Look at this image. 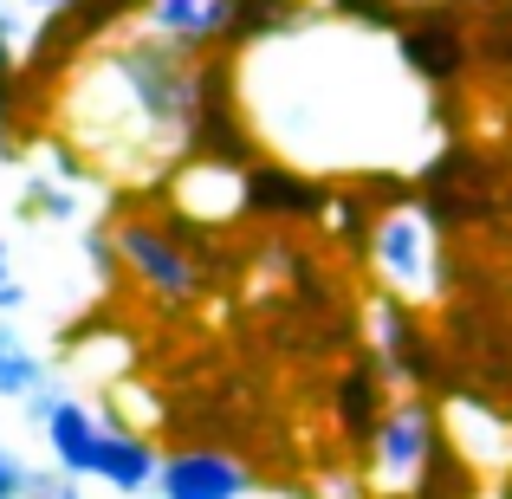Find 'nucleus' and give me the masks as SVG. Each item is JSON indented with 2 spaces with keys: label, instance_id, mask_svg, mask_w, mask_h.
I'll list each match as a JSON object with an SVG mask.
<instances>
[{
  "label": "nucleus",
  "instance_id": "obj_1",
  "mask_svg": "<svg viewBox=\"0 0 512 499\" xmlns=\"http://www.w3.org/2000/svg\"><path fill=\"white\" fill-rule=\"evenodd\" d=\"M201 111H208V72L137 26L85 46L59 91L65 143L117 182H156L175 169L201 143Z\"/></svg>",
  "mask_w": 512,
  "mask_h": 499
},
{
  "label": "nucleus",
  "instance_id": "obj_2",
  "mask_svg": "<svg viewBox=\"0 0 512 499\" xmlns=\"http://www.w3.org/2000/svg\"><path fill=\"white\" fill-rule=\"evenodd\" d=\"M370 260H376V273H383L389 299H402V305H428V299H441V273H448V253H441V227L428 221L415 201H402V208H389L383 221H376V234H370Z\"/></svg>",
  "mask_w": 512,
  "mask_h": 499
},
{
  "label": "nucleus",
  "instance_id": "obj_3",
  "mask_svg": "<svg viewBox=\"0 0 512 499\" xmlns=\"http://www.w3.org/2000/svg\"><path fill=\"white\" fill-rule=\"evenodd\" d=\"M111 247H117V266H124L156 305H195L201 292H208V273H201L195 247H188L169 221L130 214V221L111 227Z\"/></svg>",
  "mask_w": 512,
  "mask_h": 499
},
{
  "label": "nucleus",
  "instance_id": "obj_4",
  "mask_svg": "<svg viewBox=\"0 0 512 499\" xmlns=\"http://www.w3.org/2000/svg\"><path fill=\"white\" fill-rule=\"evenodd\" d=\"M441 415L428 396H389L383 422H376L370 448H363V467H370V493H396L409 499V487L422 480L428 454L441 448Z\"/></svg>",
  "mask_w": 512,
  "mask_h": 499
},
{
  "label": "nucleus",
  "instance_id": "obj_5",
  "mask_svg": "<svg viewBox=\"0 0 512 499\" xmlns=\"http://www.w3.org/2000/svg\"><path fill=\"white\" fill-rule=\"evenodd\" d=\"M260 474L227 448H175L156 467V499H253Z\"/></svg>",
  "mask_w": 512,
  "mask_h": 499
},
{
  "label": "nucleus",
  "instance_id": "obj_6",
  "mask_svg": "<svg viewBox=\"0 0 512 499\" xmlns=\"http://www.w3.org/2000/svg\"><path fill=\"white\" fill-rule=\"evenodd\" d=\"M370 344H376V370H383V383L402 389V396H422L428 376H435V350H428L415 312L402 299H389V292L370 305Z\"/></svg>",
  "mask_w": 512,
  "mask_h": 499
},
{
  "label": "nucleus",
  "instance_id": "obj_7",
  "mask_svg": "<svg viewBox=\"0 0 512 499\" xmlns=\"http://www.w3.org/2000/svg\"><path fill=\"white\" fill-rule=\"evenodd\" d=\"M240 7L247 0H137V33L163 39L175 52H208L214 39L240 33Z\"/></svg>",
  "mask_w": 512,
  "mask_h": 499
},
{
  "label": "nucleus",
  "instance_id": "obj_8",
  "mask_svg": "<svg viewBox=\"0 0 512 499\" xmlns=\"http://www.w3.org/2000/svg\"><path fill=\"white\" fill-rule=\"evenodd\" d=\"M169 201H175V214H188V221L221 227V221H234V214H247V169L221 163V156H201V163L175 169Z\"/></svg>",
  "mask_w": 512,
  "mask_h": 499
},
{
  "label": "nucleus",
  "instance_id": "obj_9",
  "mask_svg": "<svg viewBox=\"0 0 512 499\" xmlns=\"http://www.w3.org/2000/svg\"><path fill=\"white\" fill-rule=\"evenodd\" d=\"M39 435H46V454H52V467H59L65 480H91V467H98V441H104V415L91 409L85 396L65 389V396L52 402V415L39 422Z\"/></svg>",
  "mask_w": 512,
  "mask_h": 499
},
{
  "label": "nucleus",
  "instance_id": "obj_10",
  "mask_svg": "<svg viewBox=\"0 0 512 499\" xmlns=\"http://www.w3.org/2000/svg\"><path fill=\"white\" fill-rule=\"evenodd\" d=\"M91 188L98 182H65V175L26 163L20 195H13V221L20 227H85L91 221Z\"/></svg>",
  "mask_w": 512,
  "mask_h": 499
},
{
  "label": "nucleus",
  "instance_id": "obj_11",
  "mask_svg": "<svg viewBox=\"0 0 512 499\" xmlns=\"http://www.w3.org/2000/svg\"><path fill=\"white\" fill-rule=\"evenodd\" d=\"M156 467H163V448H156L143 428L104 415V441H98V467H91V480H104V487L137 499V493L156 487Z\"/></svg>",
  "mask_w": 512,
  "mask_h": 499
},
{
  "label": "nucleus",
  "instance_id": "obj_12",
  "mask_svg": "<svg viewBox=\"0 0 512 499\" xmlns=\"http://www.w3.org/2000/svg\"><path fill=\"white\" fill-rule=\"evenodd\" d=\"M338 428L350 435V448H370V435H376V422H383V409H389V383H383V370L376 363H357V370H344L338 376Z\"/></svg>",
  "mask_w": 512,
  "mask_h": 499
},
{
  "label": "nucleus",
  "instance_id": "obj_13",
  "mask_svg": "<svg viewBox=\"0 0 512 499\" xmlns=\"http://www.w3.org/2000/svg\"><path fill=\"white\" fill-rule=\"evenodd\" d=\"M52 376H59V370L39 357L33 337L13 325V318H0V402H13V409H20V402L33 396V389H46Z\"/></svg>",
  "mask_w": 512,
  "mask_h": 499
},
{
  "label": "nucleus",
  "instance_id": "obj_14",
  "mask_svg": "<svg viewBox=\"0 0 512 499\" xmlns=\"http://www.w3.org/2000/svg\"><path fill=\"white\" fill-rule=\"evenodd\" d=\"M247 208H318V188L312 182H299V175H286V169H253L247 175Z\"/></svg>",
  "mask_w": 512,
  "mask_h": 499
},
{
  "label": "nucleus",
  "instance_id": "obj_15",
  "mask_svg": "<svg viewBox=\"0 0 512 499\" xmlns=\"http://www.w3.org/2000/svg\"><path fill=\"white\" fill-rule=\"evenodd\" d=\"M26 273H20V253H13V234H0V318H20L26 312Z\"/></svg>",
  "mask_w": 512,
  "mask_h": 499
},
{
  "label": "nucleus",
  "instance_id": "obj_16",
  "mask_svg": "<svg viewBox=\"0 0 512 499\" xmlns=\"http://www.w3.org/2000/svg\"><path fill=\"white\" fill-rule=\"evenodd\" d=\"M26 474H33V467L13 448H0V499H26Z\"/></svg>",
  "mask_w": 512,
  "mask_h": 499
},
{
  "label": "nucleus",
  "instance_id": "obj_17",
  "mask_svg": "<svg viewBox=\"0 0 512 499\" xmlns=\"http://www.w3.org/2000/svg\"><path fill=\"white\" fill-rule=\"evenodd\" d=\"M52 499H85V487H78V480H65V487L52 493Z\"/></svg>",
  "mask_w": 512,
  "mask_h": 499
},
{
  "label": "nucleus",
  "instance_id": "obj_18",
  "mask_svg": "<svg viewBox=\"0 0 512 499\" xmlns=\"http://www.w3.org/2000/svg\"><path fill=\"white\" fill-rule=\"evenodd\" d=\"M292 499H325V493H292Z\"/></svg>",
  "mask_w": 512,
  "mask_h": 499
},
{
  "label": "nucleus",
  "instance_id": "obj_19",
  "mask_svg": "<svg viewBox=\"0 0 512 499\" xmlns=\"http://www.w3.org/2000/svg\"><path fill=\"white\" fill-rule=\"evenodd\" d=\"M506 499H512V487H506Z\"/></svg>",
  "mask_w": 512,
  "mask_h": 499
},
{
  "label": "nucleus",
  "instance_id": "obj_20",
  "mask_svg": "<svg viewBox=\"0 0 512 499\" xmlns=\"http://www.w3.org/2000/svg\"><path fill=\"white\" fill-rule=\"evenodd\" d=\"M409 7H415V0H409Z\"/></svg>",
  "mask_w": 512,
  "mask_h": 499
}]
</instances>
